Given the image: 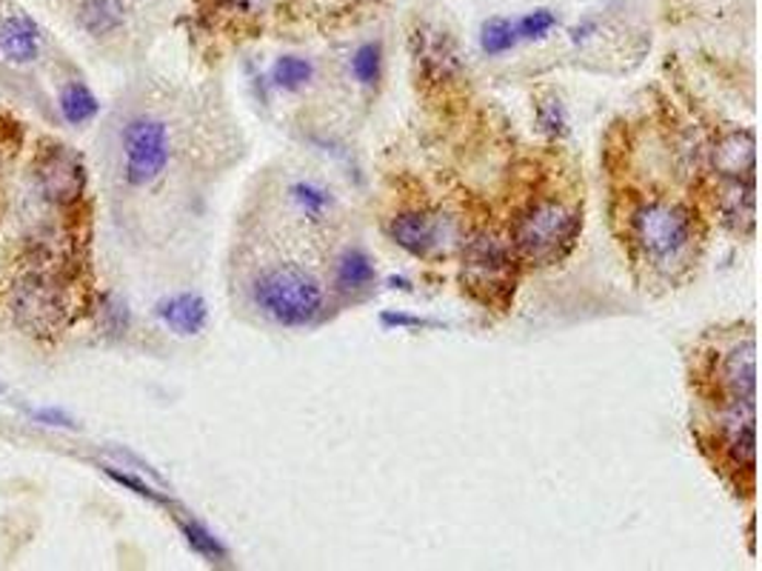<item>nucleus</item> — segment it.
I'll return each mask as SVG.
<instances>
[{"instance_id":"f257e3e1","label":"nucleus","mask_w":762,"mask_h":571,"mask_svg":"<svg viewBox=\"0 0 762 571\" xmlns=\"http://www.w3.org/2000/svg\"><path fill=\"white\" fill-rule=\"evenodd\" d=\"M625 252L648 283L680 286L691 277L703 249V226L697 209L671 195L625 197Z\"/></svg>"},{"instance_id":"f03ea898","label":"nucleus","mask_w":762,"mask_h":571,"mask_svg":"<svg viewBox=\"0 0 762 571\" xmlns=\"http://www.w3.org/2000/svg\"><path fill=\"white\" fill-rule=\"evenodd\" d=\"M246 292L252 309L277 329H305L318 323L326 309V289L320 277L291 261L257 269Z\"/></svg>"},{"instance_id":"7ed1b4c3","label":"nucleus","mask_w":762,"mask_h":571,"mask_svg":"<svg viewBox=\"0 0 762 571\" xmlns=\"http://www.w3.org/2000/svg\"><path fill=\"white\" fill-rule=\"evenodd\" d=\"M582 232V209L559 197L529 203L511 226V249L526 266H554L566 261Z\"/></svg>"},{"instance_id":"20e7f679","label":"nucleus","mask_w":762,"mask_h":571,"mask_svg":"<svg viewBox=\"0 0 762 571\" xmlns=\"http://www.w3.org/2000/svg\"><path fill=\"white\" fill-rule=\"evenodd\" d=\"M515 249L500 235L480 229L460 240V283L486 309H506L517 286Z\"/></svg>"},{"instance_id":"39448f33","label":"nucleus","mask_w":762,"mask_h":571,"mask_svg":"<svg viewBox=\"0 0 762 571\" xmlns=\"http://www.w3.org/2000/svg\"><path fill=\"white\" fill-rule=\"evenodd\" d=\"M708 443L717 448L723 471L754 483L757 469V400H726L714 403Z\"/></svg>"},{"instance_id":"423d86ee","label":"nucleus","mask_w":762,"mask_h":571,"mask_svg":"<svg viewBox=\"0 0 762 571\" xmlns=\"http://www.w3.org/2000/svg\"><path fill=\"white\" fill-rule=\"evenodd\" d=\"M124 181L129 189H149L163 178L172 160V138L163 121L152 115L131 117L120 135Z\"/></svg>"},{"instance_id":"0eeeda50","label":"nucleus","mask_w":762,"mask_h":571,"mask_svg":"<svg viewBox=\"0 0 762 571\" xmlns=\"http://www.w3.org/2000/svg\"><path fill=\"white\" fill-rule=\"evenodd\" d=\"M385 235L394 247H400L412 258H420V261H435L449 247H460V240H463L454 232L451 217L429 209L397 212L394 217H389Z\"/></svg>"},{"instance_id":"6e6552de","label":"nucleus","mask_w":762,"mask_h":571,"mask_svg":"<svg viewBox=\"0 0 762 571\" xmlns=\"http://www.w3.org/2000/svg\"><path fill=\"white\" fill-rule=\"evenodd\" d=\"M708 384H712V403L726 400H757V346L754 334L734 340L726 349L712 352L708 361Z\"/></svg>"},{"instance_id":"1a4fd4ad","label":"nucleus","mask_w":762,"mask_h":571,"mask_svg":"<svg viewBox=\"0 0 762 571\" xmlns=\"http://www.w3.org/2000/svg\"><path fill=\"white\" fill-rule=\"evenodd\" d=\"M35 186L55 206H72L86 195V167L69 146L44 144L35 160Z\"/></svg>"},{"instance_id":"9d476101","label":"nucleus","mask_w":762,"mask_h":571,"mask_svg":"<svg viewBox=\"0 0 762 571\" xmlns=\"http://www.w3.org/2000/svg\"><path fill=\"white\" fill-rule=\"evenodd\" d=\"M21 329L32 334H49L66 320V292L51 275H26L12 300Z\"/></svg>"},{"instance_id":"9b49d317","label":"nucleus","mask_w":762,"mask_h":571,"mask_svg":"<svg viewBox=\"0 0 762 571\" xmlns=\"http://www.w3.org/2000/svg\"><path fill=\"white\" fill-rule=\"evenodd\" d=\"M414 60L420 66L423 78L431 83L458 80L463 75V55L449 32L437 26H423L414 32Z\"/></svg>"},{"instance_id":"f8f14e48","label":"nucleus","mask_w":762,"mask_h":571,"mask_svg":"<svg viewBox=\"0 0 762 571\" xmlns=\"http://www.w3.org/2000/svg\"><path fill=\"white\" fill-rule=\"evenodd\" d=\"M44 32L35 18L12 3H0V58L12 66H30L41 58Z\"/></svg>"},{"instance_id":"ddd939ff","label":"nucleus","mask_w":762,"mask_h":571,"mask_svg":"<svg viewBox=\"0 0 762 571\" xmlns=\"http://www.w3.org/2000/svg\"><path fill=\"white\" fill-rule=\"evenodd\" d=\"M705 152H708V169L717 181L757 178V140L751 129L726 132Z\"/></svg>"},{"instance_id":"4468645a","label":"nucleus","mask_w":762,"mask_h":571,"mask_svg":"<svg viewBox=\"0 0 762 571\" xmlns=\"http://www.w3.org/2000/svg\"><path fill=\"white\" fill-rule=\"evenodd\" d=\"M757 178H731L714 186V209L719 224L734 235H754L757 226Z\"/></svg>"},{"instance_id":"2eb2a0df","label":"nucleus","mask_w":762,"mask_h":571,"mask_svg":"<svg viewBox=\"0 0 762 571\" xmlns=\"http://www.w3.org/2000/svg\"><path fill=\"white\" fill-rule=\"evenodd\" d=\"M378 286V263L363 247H346L334 258L332 289L346 300H360Z\"/></svg>"},{"instance_id":"dca6fc26","label":"nucleus","mask_w":762,"mask_h":571,"mask_svg":"<svg viewBox=\"0 0 762 571\" xmlns=\"http://www.w3.org/2000/svg\"><path fill=\"white\" fill-rule=\"evenodd\" d=\"M154 315H158V320H163L166 329H172L181 338H195L209 323V306L195 292H177V295L163 297L154 306Z\"/></svg>"},{"instance_id":"f3484780","label":"nucleus","mask_w":762,"mask_h":571,"mask_svg":"<svg viewBox=\"0 0 762 571\" xmlns=\"http://www.w3.org/2000/svg\"><path fill=\"white\" fill-rule=\"evenodd\" d=\"M126 9L124 0H83L78 9V26L92 37H109L124 30Z\"/></svg>"},{"instance_id":"a211bd4d","label":"nucleus","mask_w":762,"mask_h":571,"mask_svg":"<svg viewBox=\"0 0 762 571\" xmlns=\"http://www.w3.org/2000/svg\"><path fill=\"white\" fill-rule=\"evenodd\" d=\"M385 72V49L383 41H363L357 44L349 55V75L357 87L371 94L383 83Z\"/></svg>"},{"instance_id":"6ab92c4d","label":"nucleus","mask_w":762,"mask_h":571,"mask_svg":"<svg viewBox=\"0 0 762 571\" xmlns=\"http://www.w3.org/2000/svg\"><path fill=\"white\" fill-rule=\"evenodd\" d=\"M291 206L300 212V217L312 220V224H326L328 217L337 209V201L323 183L318 181H295L289 186Z\"/></svg>"},{"instance_id":"aec40b11","label":"nucleus","mask_w":762,"mask_h":571,"mask_svg":"<svg viewBox=\"0 0 762 571\" xmlns=\"http://www.w3.org/2000/svg\"><path fill=\"white\" fill-rule=\"evenodd\" d=\"M314 80V64L312 58L303 55H280L269 69V83L277 92H300Z\"/></svg>"},{"instance_id":"412c9836","label":"nucleus","mask_w":762,"mask_h":571,"mask_svg":"<svg viewBox=\"0 0 762 571\" xmlns=\"http://www.w3.org/2000/svg\"><path fill=\"white\" fill-rule=\"evenodd\" d=\"M101 103H97L95 92L83 83V80H72L69 87L60 92V115L69 126H83L92 117H97Z\"/></svg>"},{"instance_id":"4be33fe9","label":"nucleus","mask_w":762,"mask_h":571,"mask_svg":"<svg viewBox=\"0 0 762 571\" xmlns=\"http://www.w3.org/2000/svg\"><path fill=\"white\" fill-rule=\"evenodd\" d=\"M520 44L515 32V21L508 18H488L483 26H480V49L488 58H500V55H508Z\"/></svg>"},{"instance_id":"5701e85b","label":"nucleus","mask_w":762,"mask_h":571,"mask_svg":"<svg viewBox=\"0 0 762 571\" xmlns=\"http://www.w3.org/2000/svg\"><path fill=\"white\" fill-rule=\"evenodd\" d=\"M557 12L554 9H531V12H526L523 18H517L515 21V32H517V41H526V44H534V41H545V37L552 35L554 30H557Z\"/></svg>"},{"instance_id":"b1692460","label":"nucleus","mask_w":762,"mask_h":571,"mask_svg":"<svg viewBox=\"0 0 762 571\" xmlns=\"http://www.w3.org/2000/svg\"><path fill=\"white\" fill-rule=\"evenodd\" d=\"M177 526H181L183 537H186V543L192 546V551H197L200 557H206L209 563H220V560H226V549L220 546L218 537L211 535L204 523L183 517V521H177Z\"/></svg>"},{"instance_id":"393cba45","label":"nucleus","mask_w":762,"mask_h":571,"mask_svg":"<svg viewBox=\"0 0 762 571\" xmlns=\"http://www.w3.org/2000/svg\"><path fill=\"white\" fill-rule=\"evenodd\" d=\"M103 475H106V478L115 480V483L124 486V489H129V492H135V494H138V498L149 500V503H158V506H169V498H166V494L154 492L152 486L143 483V480L135 478V475H126V471L115 469V466H103Z\"/></svg>"},{"instance_id":"a878e982","label":"nucleus","mask_w":762,"mask_h":571,"mask_svg":"<svg viewBox=\"0 0 762 571\" xmlns=\"http://www.w3.org/2000/svg\"><path fill=\"white\" fill-rule=\"evenodd\" d=\"M540 129L545 132V135H552V138H559L563 132H566V112H563V103L559 101H543L540 103Z\"/></svg>"},{"instance_id":"bb28decb","label":"nucleus","mask_w":762,"mask_h":571,"mask_svg":"<svg viewBox=\"0 0 762 571\" xmlns=\"http://www.w3.org/2000/svg\"><path fill=\"white\" fill-rule=\"evenodd\" d=\"M101 315L109 320V326H106V329H109L112 334H120L126 329V323H129V311H126V306L120 304L117 297H106V300H103Z\"/></svg>"},{"instance_id":"cd10ccee","label":"nucleus","mask_w":762,"mask_h":571,"mask_svg":"<svg viewBox=\"0 0 762 571\" xmlns=\"http://www.w3.org/2000/svg\"><path fill=\"white\" fill-rule=\"evenodd\" d=\"M35 423H44V426L55 429H74V420L64 412V409H55V406H46V409H35L32 412Z\"/></svg>"},{"instance_id":"c85d7f7f","label":"nucleus","mask_w":762,"mask_h":571,"mask_svg":"<svg viewBox=\"0 0 762 571\" xmlns=\"http://www.w3.org/2000/svg\"><path fill=\"white\" fill-rule=\"evenodd\" d=\"M597 30V21H591V18H586L582 23H577L572 30V37L574 41H586V37H591V32Z\"/></svg>"},{"instance_id":"c756f323","label":"nucleus","mask_w":762,"mask_h":571,"mask_svg":"<svg viewBox=\"0 0 762 571\" xmlns=\"http://www.w3.org/2000/svg\"><path fill=\"white\" fill-rule=\"evenodd\" d=\"M351 9H357V7H371V3H380V0H346Z\"/></svg>"}]
</instances>
